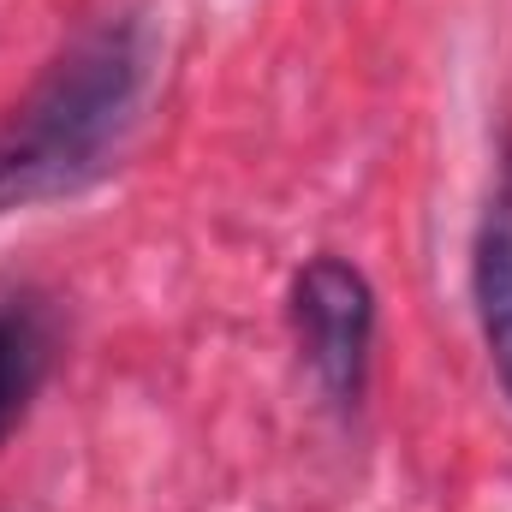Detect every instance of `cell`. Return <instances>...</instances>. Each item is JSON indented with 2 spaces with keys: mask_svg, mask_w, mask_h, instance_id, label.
Returning a JSON list of instances; mask_svg holds the SVG:
<instances>
[{
  "mask_svg": "<svg viewBox=\"0 0 512 512\" xmlns=\"http://www.w3.org/2000/svg\"><path fill=\"white\" fill-rule=\"evenodd\" d=\"M149 90V30L108 12L0 114V215L84 191L126 149Z\"/></svg>",
  "mask_w": 512,
  "mask_h": 512,
  "instance_id": "6da1fadb",
  "label": "cell"
},
{
  "mask_svg": "<svg viewBox=\"0 0 512 512\" xmlns=\"http://www.w3.org/2000/svg\"><path fill=\"white\" fill-rule=\"evenodd\" d=\"M54 340V304L30 280H0V441L48 382Z\"/></svg>",
  "mask_w": 512,
  "mask_h": 512,
  "instance_id": "3957f363",
  "label": "cell"
},
{
  "mask_svg": "<svg viewBox=\"0 0 512 512\" xmlns=\"http://www.w3.org/2000/svg\"><path fill=\"white\" fill-rule=\"evenodd\" d=\"M471 286H477V316H483V340L489 358L501 370V387L512 393V179L483 215L477 233V262H471Z\"/></svg>",
  "mask_w": 512,
  "mask_h": 512,
  "instance_id": "277c9868",
  "label": "cell"
},
{
  "mask_svg": "<svg viewBox=\"0 0 512 512\" xmlns=\"http://www.w3.org/2000/svg\"><path fill=\"white\" fill-rule=\"evenodd\" d=\"M292 322H298L304 364L322 382V393L340 411L358 405L364 376H370V340H376V292H370V280L340 256H316L292 286Z\"/></svg>",
  "mask_w": 512,
  "mask_h": 512,
  "instance_id": "7a4b0ae2",
  "label": "cell"
}]
</instances>
